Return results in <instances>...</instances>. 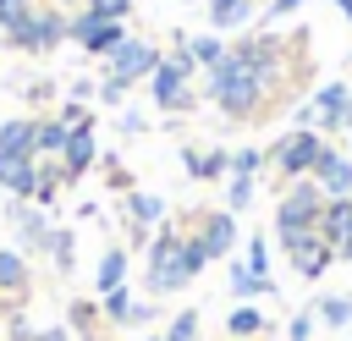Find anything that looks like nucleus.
<instances>
[{
  "label": "nucleus",
  "mask_w": 352,
  "mask_h": 341,
  "mask_svg": "<svg viewBox=\"0 0 352 341\" xmlns=\"http://www.w3.org/2000/svg\"><path fill=\"white\" fill-rule=\"evenodd\" d=\"M204 99L226 116V121H253V116H264L270 104V82L258 77V66H253V50H248V38L220 60V72H209V82H204Z\"/></svg>",
  "instance_id": "nucleus-1"
},
{
  "label": "nucleus",
  "mask_w": 352,
  "mask_h": 341,
  "mask_svg": "<svg viewBox=\"0 0 352 341\" xmlns=\"http://www.w3.org/2000/svg\"><path fill=\"white\" fill-rule=\"evenodd\" d=\"M148 297H170L187 286V270H182V231L176 226H160L148 236V275H143Z\"/></svg>",
  "instance_id": "nucleus-2"
},
{
  "label": "nucleus",
  "mask_w": 352,
  "mask_h": 341,
  "mask_svg": "<svg viewBox=\"0 0 352 341\" xmlns=\"http://www.w3.org/2000/svg\"><path fill=\"white\" fill-rule=\"evenodd\" d=\"M6 44H11V50H22V55H50L55 44H66V11H60L55 0H50V6L38 0V6H33V11L6 33Z\"/></svg>",
  "instance_id": "nucleus-3"
},
{
  "label": "nucleus",
  "mask_w": 352,
  "mask_h": 341,
  "mask_svg": "<svg viewBox=\"0 0 352 341\" xmlns=\"http://www.w3.org/2000/svg\"><path fill=\"white\" fill-rule=\"evenodd\" d=\"M330 143H324V132H314V126H297V132H286L275 148H270V165L286 176V182H302V176H314V165H319V154H324Z\"/></svg>",
  "instance_id": "nucleus-4"
},
{
  "label": "nucleus",
  "mask_w": 352,
  "mask_h": 341,
  "mask_svg": "<svg viewBox=\"0 0 352 341\" xmlns=\"http://www.w3.org/2000/svg\"><path fill=\"white\" fill-rule=\"evenodd\" d=\"M319 209H324V192H319V182H314V176L292 182V187L280 192V204H275V236L314 231V226H319Z\"/></svg>",
  "instance_id": "nucleus-5"
},
{
  "label": "nucleus",
  "mask_w": 352,
  "mask_h": 341,
  "mask_svg": "<svg viewBox=\"0 0 352 341\" xmlns=\"http://www.w3.org/2000/svg\"><path fill=\"white\" fill-rule=\"evenodd\" d=\"M160 60H165V55H160L148 38H132V33H126V38L104 55V77H116V82H126V88H132V82H148Z\"/></svg>",
  "instance_id": "nucleus-6"
},
{
  "label": "nucleus",
  "mask_w": 352,
  "mask_h": 341,
  "mask_svg": "<svg viewBox=\"0 0 352 341\" xmlns=\"http://www.w3.org/2000/svg\"><path fill=\"white\" fill-rule=\"evenodd\" d=\"M66 38H72L82 55H99V60H104V55L126 38V22H99V16L82 6V11H66Z\"/></svg>",
  "instance_id": "nucleus-7"
},
{
  "label": "nucleus",
  "mask_w": 352,
  "mask_h": 341,
  "mask_svg": "<svg viewBox=\"0 0 352 341\" xmlns=\"http://www.w3.org/2000/svg\"><path fill=\"white\" fill-rule=\"evenodd\" d=\"M280 248H286V258H292V270H297L302 280H319V275L341 258L319 231H292V236H280Z\"/></svg>",
  "instance_id": "nucleus-8"
},
{
  "label": "nucleus",
  "mask_w": 352,
  "mask_h": 341,
  "mask_svg": "<svg viewBox=\"0 0 352 341\" xmlns=\"http://www.w3.org/2000/svg\"><path fill=\"white\" fill-rule=\"evenodd\" d=\"M6 220L16 226V253H50L55 226L38 214V204H33V198H11V204H6Z\"/></svg>",
  "instance_id": "nucleus-9"
},
{
  "label": "nucleus",
  "mask_w": 352,
  "mask_h": 341,
  "mask_svg": "<svg viewBox=\"0 0 352 341\" xmlns=\"http://www.w3.org/2000/svg\"><path fill=\"white\" fill-rule=\"evenodd\" d=\"M121 220L132 231V248H143L148 231H160V220H165V198L160 192H126L121 198Z\"/></svg>",
  "instance_id": "nucleus-10"
},
{
  "label": "nucleus",
  "mask_w": 352,
  "mask_h": 341,
  "mask_svg": "<svg viewBox=\"0 0 352 341\" xmlns=\"http://www.w3.org/2000/svg\"><path fill=\"white\" fill-rule=\"evenodd\" d=\"M308 99H314V132H346V104H352L346 82H324Z\"/></svg>",
  "instance_id": "nucleus-11"
},
{
  "label": "nucleus",
  "mask_w": 352,
  "mask_h": 341,
  "mask_svg": "<svg viewBox=\"0 0 352 341\" xmlns=\"http://www.w3.org/2000/svg\"><path fill=\"white\" fill-rule=\"evenodd\" d=\"M314 182H319L324 198H352V154L330 143V148L319 154V165H314Z\"/></svg>",
  "instance_id": "nucleus-12"
},
{
  "label": "nucleus",
  "mask_w": 352,
  "mask_h": 341,
  "mask_svg": "<svg viewBox=\"0 0 352 341\" xmlns=\"http://www.w3.org/2000/svg\"><path fill=\"white\" fill-rule=\"evenodd\" d=\"M148 88H154V104H160V110H192V104H198V94L187 88V77H182L170 60H160V66H154Z\"/></svg>",
  "instance_id": "nucleus-13"
},
{
  "label": "nucleus",
  "mask_w": 352,
  "mask_h": 341,
  "mask_svg": "<svg viewBox=\"0 0 352 341\" xmlns=\"http://www.w3.org/2000/svg\"><path fill=\"white\" fill-rule=\"evenodd\" d=\"M99 160V143H94V126H72V138H66V148H60V182H77V176H88V165Z\"/></svg>",
  "instance_id": "nucleus-14"
},
{
  "label": "nucleus",
  "mask_w": 352,
  "mask_h": 341,
  "mask_svg": "<svg viewBox=\"0 0 352 341\" xmlns=\"http://www.w3.org/2000/svg\"><path fill=\"white\" fill-rule=\"evenodd\" d=\"M198 236H204L209 258H231V253H236V214H231V209L198 214Z\"/></svg>",
  "instance_id": "nucleus-15"
},
{
  "label": "nucleus",
  "mask_w": 352,
  "mask_h": 341,
  "mask_svg": "<svg viewBox=\"0 0 352 341\" xmlns=\"http://www.w3.org/2000/svg\"><path fill=\"white\" fill-rule=\"evenodd\" d=\"M99 314H104L110 324H148V319H154V302L132 297V286H116V292L99 297Z\"/></svg>",
  "instance_id": "nucleus-16"
},
{
  "label": "nucleus",
  "mask_w": 352,
  "mask_h": 341,
  "mask_svg": "<svg viewBox=\"0 0 352 341\" xmlns=\"http://www.w3.org/2000/svg\"><path fill=\"white\" fill-rule=\"evenodd\" d=\"M0 187L11 198H33L38 192V160L33 154H0Z\"/></svg>",
  "instance_id": "nucleus-17"
},
{
  "label": "nucleus",
  "mask_w": 352,
  "mask_h": 341,
  "mask_svg": "<svg viewBox=\"0 0 352 341\" xmlns=\"http://www.w3.org/2000/svg\"><path fill=\"white\" fill-rule=\"evenodd\" d=\"M258 16V0H209V33H236Z\"/></svg>",
  "instance_id": "nucleus-18"
},
{
  "label": "nucleus",
  "mask_w": 352,
  "mask_h": 341,
  "mask_svg": "<svg viewBox=\"0 0 352 341\" xmlns=\"http://www.w3.org/2000/svg\"><path fill=\"white\" fill-rule=\"evenodd\" d=\"M330 248H341L346 236H352V198H324V209H319V226H314Z\"/></svg>",
  "instance_id": "nucleus-19"
},
{
  "label": "nucleus",
  "mask_w": 352,
  "mask_h": 341,
  "mask_svg": "<svg viewBox=\"0 0 352 341\" xmlns=\"http://www.w3.org/2000/svg\"><path fill=\"white\" fill-rule=\"evenodd\" d=\"M28 286H33L28 253H16V248H0V297H28Z\"/></svg>",
  "instance_id": "nucleus-20"
},
{
  "label": "nucleus",
  "mask_w": 352,
  "mask_h": 341,
  "mask_svg": "<svg viewBox=\"0 0 352 341\" xmlns=\"http://www.w3.org/2000/svg\"><path fill=\"white\" fill-rule=\"evenodd\" d=\"M182 165H187V176H198V182H220V176H231V148H209V154L182 148Z\"/></svg>",
  "instance_id": "nucleus-21"
},
{
  "label": "nucleus",
  "mask_w": 352,
  "mask_h": 341,
  "mask_svg": "<svg viewBox=\"0 0 352 341\" xmlns=\"http://www.w3.org/2000/svg\"><path fill=\"white\" fill-rule=\"evenodd\" d=\"M264 330H270V319H264L258 302H236V308L226 314V336H231V341H258Z\"/></svg>",
  "instance_id": "nucleus-22"
},
{
  "label": "nucleus",
  "mask_w": 352,
  "mask_h": 341,
  "mask_svg": "<svg viewBox=\"0 0 352 341\" xmlns=\"http://www.w3.org/2000/svg\"><path fill=\"white\" fill-rule=\"evenodd\" d=\"M66 138H72V126H66L60 116H44V121L33 126V160H60Z\"/></svg>",
  "instance_id": "nucleus-23"
},
{
  "label": "nucleus",
  "mask_w": 352,
  "mask_h": 341,
  "mask_svg": "<svg viewBox=\"0 0 352 341\" xmlns=\"http://www.w3.org/2000/svg\"><path fill=\"white\" fill-rule=\"evenodd\" d=\"M126 270H132V258H126V248H104V253H99V270H94V292L104 297V292H116V286H126Z\"/></svg>",
  "instance_id": "nucleus-24"
},
{
  "label": "nucleus",
  "mask_w": 352,
  "mask_h": 341,
  "mask_svg": "<svg viewBox=\"0 0 352 341\" xmlns=\"http://www.w3.org/2000/svg\"><path fill=\"white\" fill-rule=\"evenodd\" d=\"M33 116H11L0 121V154H33Z\"/></svg>",
  "instance_id": "nucleus-25"
},
{
  "label": "nucleus",
  "mask_w": 352,
  "mask_h": 341,
  "mask_svg": "<svg viewBox=\"0 0 352 341\" xmlns=\"http://www.w3.org/2000/svg\"><path fill=\"white\" fill-rule=\"evenodd\" d=\"M187 50H192V60H198L204 72H220V60L231 55V44H226L220 33H192V38H187Z\"/></svg>",
  "instance_id": "nucleus-26"
},
{
  "label": "nucleus",
  "mask_w": 352,
  "mask_h": 341,
  "mask_svg": "<svg viewBox=\"0 0 352 341\" xmlns=\"http://www.w3.org/2000/svg\"><path fill=\"white\" fill-rule=\"evenodd\" d=\"M314 319H319V324H330V330H346V324H352V297H346V292L319 297V302H314Z\"/></svg>",
  "instance_id": "nucleus-27"
},
{
  "label": "nucleus",
  "mask_w": 352,
  "mask_h": 341,
  "mask_svg": "<svg viewBox=\"0 0 352 341\" xmlns=\"http://www.w3.org/2000/svg\"><path fill=\"white\" fill-rule=\"evenodd\" d=\"M60 275H72L77 270V231H66V226H55V236H50V253H44Z\"/></svg>",
  "instance_id": "nucleus-28"
},
{
  "label": "nucleus",
  "mask_w": 352,
  "mask_h": 341,
  "mask_svg": "<svg viewBox=\"0 0 352 341\" xmlns=\"http://www.w3.org/2000/svg\"><path fill=\"white\" fill-rule=\"evenodd\" d=\"M214 258H209V248H204V236L198 231H182V270H187V280L192 275H204Z\"/></svg>",
  "instance_id": "nucleus-29"
},
{
  "label": "nucleus",
  "mask_w": 352,
  "mask_h": 341,
  "mask_svg": "<svg viewBox=\"0 0 352 341\" xmlns=\"http://www.w3.org/2000/svg\"><path fill=\"white\" fill-rule=\"evenodd\" d=\"M270 292H275V286H270V280H258L248 264H236V270H231V297H236V302H253V297H270Z\"/></svg>",
  "instance_id": "nucleus-30"
},
{
  "label": "nucleus",
  "mask_w": 352,
  "mask_h": 341,
  "mask_svg": "<svg viewBox=\"0 0 352 341\" xmlns=\"http://www.w3.org/2000/svg\"><path fill=\"white\" fill-rule=\"evenodd\" d=\"M253 192H258V176H226V209L231 214H242L253 204Z\"/></svg>",
  "instance_id": "nucleus-31"
},
{
  "label": "nucleus",
  "mask_w": 352,
  "mask_h": 341,
  "mask_svg": "<svg viewBox=\"0 0 352 341\" xmlns=\"http://www.w3.org/2000/svg\"><path fill=\"white\" fill-rule=\"evenodd\" d=\"M94 319H104V314H99V302H88V297H77V302L66 308V330H72V336H88Z\"/></svg>",
  "instance_id": "nucleus-32"
},
{
  "label": "nucleus",
  "mask_w": 352,
  "mask_h": 341,
  "mask_svg": "<svg viewBox=\"0 0 352 341\" xmlns=\"http://www.w3.org/2000/svg\"><path fill=\"white\" fill-rule=\"evenodd\" d=\"M165 341H198V308H182V314L165 324Z\"/></svg>",
  "instance_id": "nucleus-33"
},
{
  "label": "nucleus",
  "mask_w": 352,
  "mask_h": 341,
  "mask_svg": "<svg viewBox=\"0 0 352 341\" xmlns=\"http://www.w3.org/2000/svg\"><path fill=\"white\" fill-rule=\"evenodd\" d=\"M242 264H248L258 280H270V242H264V236H248V258H242Z\"/></svg>",
  "instance_id": "nucleus-34"
},
{
  "label": "nucleus",
  "mask_w": 352,
  "mask_h": 341,
  "mask_svg": "<svg viewBox=\"0 0 352 341\" xmlns=\"http://www.w3.org/2000/svg\"><path fill=\"white\" fill-rule=\"evenodd\" d=\"M264 148H231V176H258Z\"/></svg>",
  "instance_id": "nucleus-35"
},
{
  "label": "nucleus",
  "mask_w": 352,
  "mask_h": 341,
  "mask_svg": "<svg viewBox=\"0 0 352 341\" xmlns=\"http://www.w3.org/2000/svg\"><path fill=\"white\" fill-rule=\"evenodd\" d=\"M88 11H94L99 22H126V16H132V0H88Z\"/></svg>",
  "instance_id": "nucleus-36"
},
{
  "label": "nucleus",
  "mask_w": 352,
  "mask_h": 341,
  "mask_svg": "<svg viewBox=\"0 0 352 341\" xmlns=\"http://www.w3.org/2000/svg\"><path fill=\"white\" fill-rule=\"evenodd\" d=\"M33 6H38V0H0V33H11V28L33 11Z\"/></svg>",
  "instance_id": "nucleus-37"
},
{
  "label": "nucleus",
  "mask_w": 352,
  "mask_h": 341,
  "mask_svg": "<svg viewBox=\"0 0 352 341\" xmlns=\"http://www.w3.org/2000/svg\"><path fill=\"white\" fill-rule=\"evenodd\" d=\"M286 341H314V308H302V314L286 319Z\"/></svg>",
  "instance_id": "nucleus-38"
},
{
  "label": "nucleus",
  "mask_w": 352,
  "mask_h": 341,
  "mask_svg": "<svg viewBox=\"0 0 352 341\" xmlns=\"http://www.w3.org/2000/svg\"><path fill=\"white\" fill-rule=\"evenodd\" d=\"M60 121H66V126H94V110H88L82 99H66V104H60Z\"/></svg>",
  "instance_id": "nucleus-39"
},
{
  "label": "nucleus",
  "mask_w": 352,
  "mask_h": 341,
  "mask_svg": "<svg viewBox=\"0 0 352 341\" xmlns=\"http://www.w3.org/2000/svg\"><path fill=\"white\" fill-rule=\"evenodd\" d=\"M126 94H132V88H126V82H116V77H104V82H99V99H104L110 110H121V104H126Z\"/></svg>",
  "instance_id": "nucleus-40"
},
{
  "label": "nucleus",
  "mask_w": 352,
  "mask_h": 341,
  "mask_svg": "<svg viewBox=\"0 0 352 341\" xmlns=\"http://www.w3.org/2000/svg\"><path fill=\"white\" fill-rule=\"evenodd\" d=\"M116 126H121V132H126V138H132V132H143V126H148V121H143V116H138V110H116Z\"/></svg>",
  "instance_id": "nucleus-41"
},
{
  "label": "nucleus",
  "mask_w": 352,
  "mask_h": 341,
  "mask_svg": "<svg viewBox=\"0 0 352 341\" xmlns=\"http://www.w3.org/2000/svg\"><path fill=\"white\" fill-rule=\"evenodd\" d=\"M297 6H302V0H270V6H264V16H270V22H280V16H292Z\"/></svg>",
  "instance_id": "nucleus-42"
},
{
  "label": "nucleus",
  "mask_w": 352,
  "mask_h": 341,
  "mask_svg": "<svg viewBox=\"0 0 352 341\" xmlns=\"http://www.w3.org/2000/svg\"><path fill=\"white\" fill-rule=\"evenodd\" d=\"M33 341H72V330H66V324H44Z\"/></svg>",
  "instance_id": "nucleus-43"
},
{
  "label": "nucleus",
  "mask_w": 352,
  "mask_h": 341,
  "mask_svg": "<svg viewBox=\"0 0 352 341\" xmlns=\"http://www.w3.org/2000/svg\"><path fill=\"white\" fill-rule=\"evenodd\" d=\"M50 94H55V82H50V77H44V82H28V99H33V104H38V99H50Z\"/></svg>",
  "instance_id": "nucleus-44"
},
{
  "label": "nucleus",
  "mask_w": 352,
  "mask_h": 341,
  "mask_svg": "<svg viewBox=\"0 0 352 341\" xmlns=\"http://www.w3.org/2000/svg\"><path fill=\"white\" fill-rule=\"evenodd\" d=\"M292 116H297V126H314V99H302V104H297Z\"/></svg>",
  "instance_id": "nucleus-45"
},
{
  "label": "nucleus",
  "mask_w": 352,
  "mask_h": 341,
  "mask_svg": "<svg viewBox=\"0 0 352 341\" xmlns=\"http://www.w3.org/2000/svg\"><path fill=\"white\" fill-rule=\"evenodd\" d=\"M324 6H336V11H341V16L352 22V0H324Z\"/></svg>",
  "instance_id": "nucleus-46"
},
{
  "label": "nucleus",
  "mask_w": 352,
  "mask_h": 341,
  "mask_svg": "<svg viewBox=\"0 0 352 341\" xmlns=\"http://www.w3.org/2000/svg\"><path fill=\"white\" fill-rule=\"evenodd\" d=\"M55 6H60V11H82L88 0H55Z\"/></svg>",
  "instance_id": "nucleus-47"
},
{
  "label": "nucleus",
  "mask_w": 352,
  "mask_h": 341,
  "mask_svg": "<svg viewBox=\"0 0 352 341\" xmlns=\"http://www.w3.org/2000/svg\"><path fill=\"white\" fill-rule=\"evenodd\" d=\"M336 253H341V258H346V264H352V236H346V242H341V248H336Z\"/></svg>",
  "instance_id": "nucleus-48"
},
{
  "label": "nucleus",
  "mask_w": 352,
  "mask_h": 341,
  "mask_svg": "<svg viewBox=\"0 0 352 341\" xmlns=\"http://www.w3.org/2000/svg\"><path fill=\"white\" fill-rule=\"evenodd\" d=\"M346 132H352V104H346Z\"/></svg>",
  "instance_id": "nucleus-49"
},
{
  "label": "nucleus",
  "mask_w": 352,
  "mask_h": 341,
  "mask_svg": "<svg viewBox=\"0 0 352 341\" xmlns=\"http://www.w3.org/2000/svg\"><path fill=\"white\" fill-rule=\"evenodd\" d=\"M148 341H165V336H148Z\"/></svg>",
  "instance_id": "nucleus-50"
},
{
  "label": "nucleus",
  "mask_w": 352,
  "mask_h": 341,
  "mask_svg": "<svg viewBox=\"0 0 352 341\" xmlns=\"http://www.w3.org/2000/svg\"><path fill=\"white\" fill-rule=\"evenodd\" d=\"M198 6H209V0H198Z\"/></svg>",
  "instance_id": "nucleus-51"
},
{
  "label": "nucleus",
  "mask_w": 352,
  "mask_h": 341,
  "mask_svg": "<svg viewBox=\"0 0 352 341\" xmlns=\"http://www.w3.org/2000/svg\"><path fill=\"white\" fill-rule=\"evenodd\" d=\"M346 154H352V148H346Z\"/></svg>",
  "instance_id": "nucleus-52"
}]
</instances>
